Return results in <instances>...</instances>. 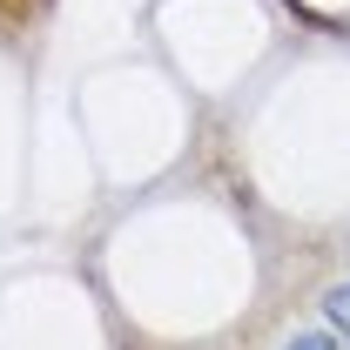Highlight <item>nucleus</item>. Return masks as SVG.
Wrapping results in <instances>:
<instances>
[{"label":"nucleus","instance_id":"1","mask_svg":"<svg viewBox=\"0 0 350 350\" xmlns=\"http://www.w3.org/2000/svg\"><path fill=\"white\" fill-rule=\"evenodd\" d=\"M323 310H330V323H337V330L350 337V283H337V290L323 297Z\"/></svg>","mask_w":350,"mask_h":350},{"label":"nucleus","instance_id":"2","mask_svg":"<svg viewBox=\"0 0 350 350\" xmlns=\"http://www.w3.org/2000/svg\"><path fill=\"white\" fill-rule=\"evenodd\" d=\"M283 350H337V344H330V337H290Z\"/></svg>","mask_w":350,"mask_h":350}]
</instances>
